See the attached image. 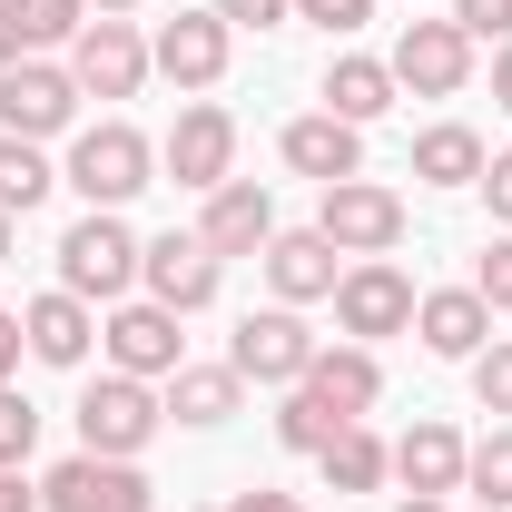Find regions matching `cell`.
<instances>
[{
    "label": "cell",
    "instance_id": "10",
    "mask_svg": "<svg viewBox=\"0 0 512 512\" xmlns=\"http://www.w3.org/2000/svg\"><path fill=\"white\" fill-rule=\"evenodd\" d=\"M69 79H79V99H138V79H148V40H138V20H79V40H69Z\"/></svg>",
    "mask_w": 512,
    "mask_h": 512
},
{
    "label": "cell",
    "instance_id": "23",
    "mask_svg": "<svg viewBox=\"0 0 512 512\" xmlns=\"http://www.w3.org/2000/svg\"><path fill=\"white\" fill-rule=\"evenodd\" d=\"M306 384H316L335 414H375L384 404V365H375V345H316V365H306Z\"/></svg>",
    "mask_w": 512,
    "mask_h": 512
},
{
    "label": "cell",
    "instance_id": "41",
    "mask_svg": "<svg viewBox=\"0 0 512 512\" xmlns=\"http://www.w3.org/2000/svg\"><path fill=\"white\" fill-rule=\"evenodd\" d=\"M10 247H20V217H10V207H0V266H10Z\"/></svg>",
    "mask_w": 512,
    "mask_h": 512
},
{
    "label": "cell",
    "instance_id": "34",
    "mask_svg": "<svg viewBox=\"0 0 512 512\" xmlns=\"http://www.w3.org/2000/svg\"><path fill=\"white\" fill-rule=\"evenodd\" d=\"M296 20H316V30L345 40V30H365V20H375V0H296Z\"/></svg>",
    "mask_w": 512,
    "mask_h": 512
},
{
    "label": "cell",
    "instance_id": "28",
    "mask_svg": "<svg viewBox=\"0 0 512 512\" xmlns=\"http://www.w3.org/2000/svg\"><path fill=\"white\" fill-rule=\"evenodd\" d=\"M50 188H60V168L40 158V138H10V128H0V207H10V217H30Z\"/></svg>",
    "mask_w": 512,
    "mask_h": 512
},
{
    "label": "cell",
    "instance_id": "13",
    "mask_svg": "<svg viewBox=\"0 0 512 512\" xmlns=\"http://www.w3.org/2000/svg\"><path fill=\"white\" fill-rule=\"evenodd\" d=\"M227 50H237V30H227L217 10H178V20H158L148 69H168L178 89H217V79H227Z\"/></svg>",
    "mask_w": 512,
    "mask_h": 512
},
{
    "label": "cell",
    "instance_id": "7",
    "mask_svg": "<svg viewBox=\"0 0 512 512\" xmlns=\"http://www.w3.org/2000/svg\"><path fill=\"white\" fill-rule=\"evenodd\" d=\"M217 276H227V256H207V237H197V227H188V237L168 227V237H148V247H138V286H148L168 316L217 306Z\"/></svg>",
    "mask_w": 512,
    "mask_h": 512
},
{
    "label": "cell",
    "instance_id": "1",
    "mask_svg": "<svg viewBox=\"0 0 512 512\" xmlns=\"http://www.w3.org/2000/svg\"><path fill=\"white\" fill-rule=\"evenodd\" d=\"M60 188H79L89 207H128L138 188H158V148H148L128 119H99V128H79V138H69Z\"/></svg>",
    "mask_w": 512,
    "mask_h": 512
},
{
    "label": "cell",
    "instance_id": "30",
    "mask_svg": "<svg viewBox=\"0 0 512 512\" xmlns=\"http://www.w3.org/2000/svg\"><path fill=\"white\" fill-rule=\"evenodd\" d=\"M30 444H40V404H30L20 384H0V473H20Z\"/></svg>",
    "mask_w": 512,
    "mask_h": 512
},
{
    "label": "cell",
    "instance_id": "3",
    "mask_svg": "<svg viewBox=\"0 0 512 512\" xmlns=\"http://www.w3.org/2000/svg\"><path fill=\"white\" fill-rule=\"evenodd\" d=\"M60 286H69V296H89V306H109V296L138 286V237H128L119 207H89V217L60 237Z\"/></svg>",
    "mask_w": 512,
    "mask_h": 512
},
{
    "label": "cell",
    "instance_id": "22",
    "mask_svg": "<svg viewBox=\"0 0 512 512\" xmlns=\"http://www.w3.org/2000/svg\"><path fill=\"white\" fill-rule=\"evenodd\" d=\"M394 99H404V89H394L384 60H365V50H335V60H325V109H335L345 128H375Z\"/></svg>",
    "mask_w": 512,
    "mask_h": 512
},
{
    "label": "cell",
    "instance_id": "21",
    "mask_svg": "<svg viewBox=\"0 0 512 512\" xmlns=\"http://www.w3.org/2000/svg\"><path fill=\"white\" fill-rule=\"evenodd\" d=\"M89 20V0H0V69L40 60V50H69Z\"/></svg>",
    "mask_w": 512,
    "mask_h": 512
},
{
    "label": "cell",
    "instance_id": "24",
    "mask_svg": "<svg viewBox=\"0 0 512 512\" xmlns=\"http://www.w3.org/2000/svg\"><path fill=\"white\" fill-rule=\"evenodd\" d=\"M158 404H168L178 424H197V434H207V424H227V414L247 404V375H237V365H178Z\"/></svg>",
    "mask_w": 512,
    "mask_h": 512
},
{
    "label": "cell",
    "instance_id": "19",
    "mask_svg": "<svg viewBox=\"0 0 512 512\" xmlns=\"http://www.w3.org/2000/svg\"><path fill=\"white\" fill-rule=\"evenodd\" d=\"M20 335H30V355H40V365H89L99 316H89V296L50 286V296H30V306H20Z\"/></svg>",
    "mask_w": 512,
    "mask_h": 512
},
{
    "label": "cell",
    "instance_id": "11",
    "mask_svg": "<svg viewBox=\"0 0 512 512\" xmlns=\"http://www.w3.org/2000/svg\"><path fill=\"white\" fill-rule=\"evenodd\" d=\"M384 69H394V89H414V99H453V89L473 79V40H463L453 20H404Z\"/></svg>",
    "mask_w": 512,
    "mask_h": 512
},
{
    "label": "cell",
    "instance_id": "38",
    "mask_svg": "<svg viewBox=\"0 0 512 512\" xmlns=\"http://www.w3.org/2000/svg\"><path fill=\"white\" fill-rule=\"evenodd\" d=\"M227 512H306V503H296V493H266V483H256V493H237Z\"/></svg>",
    "mask_w": 512,
    "mask_h": 512
},
{
    "label": "cell",
    "instance_id": "17",
    "mask_svg": "<svg viewBox=\"0 0 512 512\" xmlns=\"http://www.w3.org/2000/svg\"><path fill=\"white\" fill-rule=\"evenodd\" d=\"M286 168L296 178H316V188H335V178H365V128H345L335 109H316V119H286Z\"/></svg>",
    "mask_w": 512,
    "mask_h": 512
},
{
    "label": "cell",
    "instance_id": "15",
    "mask_svg": "<svg viewBox=\"0 0 512 512\" xmlns=\"http://www.w3.org/2000/svg\"><path fill=\"white\" fill-rule=\"evenodd\" d=\"M197 237H207V256H266V237H276V197H266V178H227V188H207Z\"/></svg>",
    "mask_w": 512,
    "mask_h": 512
},
{
    "label": "cell",
    "instance_id": "26",
    "mask_svg": "<svg viewBox=\"0 0 512 512\" xmlns=\"http://www.w3.org/2000/svg\"><path fill=\"white\" fill-rule=\"evenodd\" d=\"M414 178H424V188H473V178H483V138L463 119H434L414 138Z\"/></svg>",
    "mask_w": 512,
    "mask_h": 512
},
{
    "label": "cell",
    "instance_id": "9",
    "mask_svg": "<svg viewBox=\"0 0 512 512\" xmlns=\"http://www.w3.org/2000/svg\"><path fill=\"white\" fill-rule=\"evenodd\" d=\"M148 503H158V483L138 463H109V453H69L40 483V512H148Z\"/></svg>",
    "mask_w": 512,
    "mask_h": 512
},
{
    "label": "cell",
    "instance_id": "29",
    "mask_svg": "<svg viewBox=\"0 0 512 512\" xmlns=\"http://www.w3.org/2000/svg\"><path fill=\"white\" fill-rule=\"evenodd\" d=\"M463 493H483V512H512V424H493L463 453Z\"/></svg>",
    "mask_w": 512,
    "mask_h": 512
},
{
    "label": "cell",
    "instance_id": "31",
    "mask_svg": "<svg viewBox=\"0 0 512 512\" xmlns=\"http://www.w3.org/2000/svg\"><path fill=\"white\" fill-rule=\"evenodd\" d=\"M473 394H483V414H512V335H493L473 355Z\"/></svg>",
    "mask_w": 512,
    "mask_h": 512
},
{
    "label": "cell",
    "instance_id": "6",
    "mask_svg": "<svg viewBox=\"0 0 512 512\" xmlns=\"http://www.w3.org/2000/svg\"><path fill=\"white\" fill-rule=\"evenodd\" d=\"M316 227L335 237V256H394L404 247V197L375 188V178H335L316 207Z\"/></svg>",
    "mask_w": 512,
    "mask_h": 512
},
{
    "label": "cell",
    "instance_id": "33",
    "mask_svg": "<svg viewBox=\"0 0 512 512\" xmlns=\"http://www.w3.org/2000/svg\"><path fill=\"white\" fill-rule=\"evenodd\" d=\"M453 30L463 40H512V0H453Z\"/></svg>",
    "mask_w": 512,
    "mask_h": 512
},
{
    "label": "cell",
    "instance_id": "4",
    "mask_svg": "<svg viewBox=\"0 0 512 512\" xmlns=\"http://www.w3.org/2000/svg\"><path fill=\"white\" fill-rule=\"evenodd\" d=\"M335 325H345V345L404 335V325H414V276H404L394 256H355V266L335 276Z\"/></svg>",
    "mask_w": 512,
    "mask_h": 512
},
{
    "label": "cell",
    "instance_id": "18",
    "mask_svg": "<svg viewBox=\"0 0 512 512\" xmlns=\"http://www.w3.org/2000/svg\"><path fill=\"white\" fill-rule=\"evenodd\" d=\"M414 335H424V355H444V365H473V355L493 345V306H483L473 286L414 296Z\"/></svg>",
    "mask_w": 512,
    "mask_h": 512
},
{
    "label": "cell",
    "instance_id": "25",
    "mask_svg": "<svg viewBox=\"0 0 512 512\" xmlns=\"http://www.w3.org/2000/svg\"><path fill=\"white\" fill-rule=\"evenodd\" d=\"M316 473H325V493H384V483H394V444L365 434V424H345V434L316 453Z\"/></svg>",
    "mask_w": 512,
    "mask_h": 512
},
{
    "label": "cell",
    "instance_id": "32",
    "mask_svg": "<svg viewBox=\"0 0 512 512\" xmlns=\"http://www.w3.org/2000/svg\"><path fill=\"white\" fill-rule=\"evenodd\" d=\"M473 296H483L493 316H503V306H512V227H503V237H493V247H483V256H473Z\"/></svg>",
    "mask_w": 512,
    "mask_h": 512
},
{
    "label": "cell",
    "instance_id": "40",
    "mask_svg": "<svg viewBox=\"0 0 512 512\" xmlns=\"http://www.w3.org/2000/svg\"><path fill=\"white\" fill-rule=\"evenodd\" d=\"M493 109H512V40L493 50Z\"/></svg>",
    "mask_w": 512,
    "mask_h": 512
},
{
    "label": "cell",
    "instance_id": "35",
    "mask_svg": "<svg viewBox=\"0 0 512 512\" xmlns=\"http://www.w3.org/2000/svg\"><path fill=\"white\" fill-rule=\"evenodd\" d=\"M286 10H296V0H217V20H227V30H276Z\"/></svg>",
    "mask_w": 512,
    "mask_h": 512
},
{
    "label": "cell",
    "instance_id": "12",
    "mask_svg": "<svg viewBox=\"0 0 512 512\" xmlns=\"http://www.w3.org/2000/svg\"><path fill=\"white\" fill-rule=\"evenodd\" d=\"M227 365H237L247 384H306V365H316V335H306V316H296V306H266V316L237 325Z\"/></svg>",
    "mask_w": 512,
    "mask_h": 512
},
{
    "label": "cell",
    "instance_id": "37",
    "mask_svg": "<svg viewBox=\"0 0 512 512\" xmlns=\"http://www.w3.org/2000/svg\"><path fill=\"white\" fill-rule=\"evenodd\" d=\"M20 355H30V335H20V316H0V384L20 375Z\"/></svg>",
    "mask_w": 512,
    "mask_h": 512
},
{
    "label": "cell",
    "instance_id": "20",
    "mask_svg": "<svg viewBox=\"0 0 512 512\" xmlns=\"http://www.w3.org/2000/svg\"><path fill=\"white\" fill-rule=\"evenodd\" d=\"M463 453H473V444H463L453 424H434V414H424V424L394 444V483H404V493H434V503H453V493H463Z\"/></svg>",
    "mask_w": 512,
    "mask_h": 512
},
{
    "label": "cell",
    "instance_id": "16",
    "mask_svg": "<svg viewBox=\"0 0 512 512\" xmlns=\"http://www.w3.org/2000/svg\"><path fill=\"white\" fill-rule=\"evenodd\" d=\"M256 266H266L276 306H316V296H335V276H345V266H335V237H325V227H276Z\"/></svg>",
    "mask_w": 512,
    "mask_h": 512
},
{
    "label": "cell",
    "instance_id": "5",
    "mask_svg": "<svg viewBox=\"0 0 512 512\" xmlns=\"http://www.w3.org/2000/svg\"><path fill=\"white\" fill-rule=\"evenodd\" d=\"M158 168H168V188H188V197L227 188V178H237V119H227L217 99L178 109V128L158 138Z\"/></svg>",
    "mask_w": 512,
    "mask_h": 512
},
{
    "label": "cell",
    "instance_id": "27",
    "mask_svg": "<svg viewBox=\"0 0 512 512\" xmlns=\"http://www.w3.org/2000/svg\"><path fill=\"white\" fill-rule=\"evenodd\" d=\"M345 424H355V414H335L316 384H286V404H276V444H286V453H325Z\"/></svg>",
    "mask_w": 512,
    "mask_h": 512
},
{
    "label": "cell",
    "instance_id": "42",
    "mask_svg": "<svg viewBox=\"0 0 512 512\" xmlns=\"http://www.w3.org/2000/svg\"><path fill=\"white\" fill-rule=\"evenodd\" d=\"M128 10H138V0H89V20H128Z\"/></svg>",
    "mask_w": 512,
    "mask_h": 512
},
{
    "label": "cell",
    "instance_id": "14",
    "mask_svg": "<svg viewBox=\"0 0 512 512\" xmlns=\"http://www.w3.org/2000/svg\"><path fill=\"white\" fill-rule=\"evenodd\" d=\"M79 119V79L50 60H20V69H0V128L10 138H60V128Z\"/></svg>",
    "mask_w": 512,
    "mask_h": 512
},
{
    "label": "cell",
    "instance_id": "43",
    "mask_svg": "<svg viewBox=\"0 0 512 512\" xmlns=\"http://www.w3.org/2000/svg\"><path fill=\"white\" fill-rule=\"evenodd\" d=\"M394 512H453V503H434V493H404V503H394Z\"/></svg>",
    "mask_w": 512,
    "mask_h": 512
},
{
    "label": "cell",
    "instance_id": "2",
    "mask_svg": "<svg viewBox=\"0 0 512 512\" xmlns=\"http://www.w3.org/2000/svg\"><path fill=\"white\" fill-rule=\"evenodd\" d=\"M158 424H168L158 384H138V375H99V384H79V453H109V463H138Z\"/></svg>",
    "mask_w": 512,
    "mask_h": 512
},
{
    "label": "cell",
    "instance_id": "44",
    "mask_svg": "<svg viewBox=\"0 0 512 512\" xmlns=\"http://www.w3.org/2000/svg\"><path fill=\"white\" fill-rule=\"evenodd\" d=\"M473 512H483V503H473Z\"/></svg>",
    "mask_w": 512,
    "mask_h": 512
},
{
    "label": "cell",
    "instance_id": "39",
    "mask_svg": "<svg viewBox=\"0 0 512 512\" xmlns=\"http://www.w3.org/2000/svg\"><path fill=\"white\" fill-rule=\"evenodd\" d=\"M0 512H40V483H20V473H0Z\"/></svg>",
    "mask_w": 512,
    "mask_h": 512
},
{
    "label": "cell",
    "instance_id": "8",
    "mask_svg": "<svg viewBox=\"0 0 512 512\" xmlns=\"http://www.w3.org/2000/svg\"><path fill=\"white\" fill-rule=\"evenodd\" d=\"M99 345H109V375H138V384H168L188 365V335H178V316H168L158 296L119 306V316L99 325Z\"/></svg>",
    "mask_w": 512,
    "mask_h": 512
},
{
    "label": "cell",
    "instance_id": "36",
    "mask_svg": "<svg viewBox=\"0 0 512 512\" xmlns=\"http://www.w3.org/2000/svg\"><path fill=\"white\" fill-rule=\"evenodd\" d=\"M473 188L493 197V227H512V148H503V158H483V178H473Z\"/></svg>",
    "mask_w": 512,
    "mask_h": 512
}]
</instances>
